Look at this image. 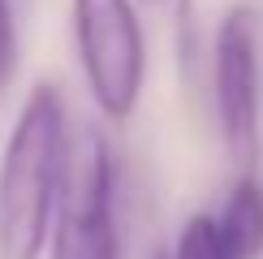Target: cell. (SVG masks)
Returning a JSON list of instances; mask_svg holds the SVG:
<instances>
[{"label":"cell","instance_id":"cell-5","mask_svg":"<svg viewBox=\"0 0 263 259\" xmlns=\"http://www.w3.org/2000/svg\"><path fill=\"white\" fill-rule=\"evenodd\" d=\"M216 220H220V233L237 259H255L263 251V181L255 173H242L233 181Z\"/></svg>","mask_w":263,"mask_h":259},{"label":"cell","instance_id":"cell-2","mask_svg":"<svg viewBox=\"0 0 263 259\" xmlns=\"http://www.w3.org/2000/svg\"><path fill=\"white\" fill-rule=\"evenodd\" d=\"M52 259H121L117 237V169L95 125L69 134L52 216Z\"/></svg>","mask_w":263,"mask_h":259},{"label":"cell","instance_id":"cell-8","mask_svg":"<svg viewBox=\"0 0 263 259\" xmlns=\"http://www.w3.org/2000/svg\"><path fill=\"white\" fill-rule=\"evenodd\" d=\"M151 259H168V251H156V255H151Z\"/></svg>","mask_w":263,"mask_h":259},{"label":"cell","instance_id":"cell-7","mask_svg":"<svg viewBox=\"0 0 263 259\" xmlns=\"http://www.w3.org/2000/svg\"><path fill=\"white\" fill-rule=\"evenodd\" d=\"M17 61V22H13V0H0V82L13 73Z\"/></svg>","mask_w":263,"mask_h":259},{"label":"cell","instance_id":"cell-6","mask_svg":"<svg viewBox=\"0 0 263 259\" xmlns=\"http://www.w3.org/2000/svg\"><path fill=\"white\" fill-rule=\"evenodd\" d=\"M168 259H237V255H233V246L224 242L220 220H216L212 212H194V216H185Z\"/></svg>","mask_w":263,"mask_h":259},{"label":"cell","instance_id":"cell-1","mask_svg":"<svg viewBox=\"0 0 263 259\" xmlns=\"http://www.w3.org/2000/svg\"><path fill=\"white\" fill-rule=\"evenodd\" d=\"M65 100L57 82H35L0 151V259H39L52 233L65 173Z\"/></svg>","mask_w":263,"mask_h":259},{"label":"cell","instance_id":"cell-4","mask_svg":"<svg viewBox=\"0 0 263 259\" xmlns=\"http://www.w3.org/2000/svg\"><path fill=\"white\" fill-rule=\"evenodd\" d=\"M212 95L229 156L246 173L259 164V35L250 5H233L216 26Z\"/></svg>","mask_w":263,"mask_h":259},{"label":"cell","instance_id":"cell-3","mask_svg":"<svg viewBox=\"0 0 263 259\" xmlns=\"http://www.w3.org/2000/svg\"><path fill=\"white\" fill-rule=\"evenodd\" d=\"M78 61L104 117L125 121L147 78V39L134 0H69Z\"/></svg>","mask_w":263,"mask_h":259}]
</instances>
